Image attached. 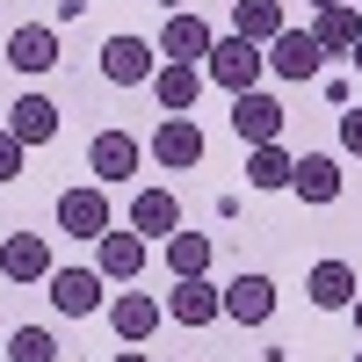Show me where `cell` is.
Returning <instances> with one entry per match:
<instances>
[{
	"mask_svg": "<svg viewBox=\"0 0 362 362\" xmlns=\"http://www.w3.org/2000/svg\"><path fill=\"white\" fill-rule=\"evenodd\" d=\"M203 73L218 80V87H232V95H247V87H254V80L268 73V51H261V44H247V37L232 29V37H218V44H210Z\"/></svg>",
	"mask_w": 362,
	"mask_h": 362,
	"instance_id": "1",
	"label": "cell"
},
{
	"mask_svg": "<svg viewBox=\"0 0 362 362\" xmlns=\"http://www.w3.org/2000/svg\"><path fill=\"white\" fill-rule=\"evenodd\" d=\"M109 276H102V268H51V305L58 312H66V319H87V312H102L109 305V290H102Z\"/></svg>",
	"mask_w": 362,
	"mask_h": 362,
	"instance_id": "2",
	"label": "cell"
},
{
	"mask_svg": "<svg viewBox=\"0 0 362 362\" xmlns=\"http://www.w3.org/2000/svg\"><path fill=\"white\" fill-rule=\"evenodd\" d=\"M87 167H95L102 189H116V181H131V174L145 167V145H138L131 131H95V145H87Z\"/></svg>",
	"mask_w": 362,
	"mask_h": 362,
	"instance_id": "3",
	"label": "cell"
},
{
	"mask_svg": "<svg viewBox=\"0 0 362 362\" xmlns=\"http://www.w3.org/2000/svg\"><path fill=\"white\" fill-rule=\"evenodd\" d=\"M167 174H189L196 160H203V131H196V116H160V131H153V145H145Z\"/></svg>",
	"mask_w": 362,
	"mask_h": 362,
	"instance_id": "4",
	"label": "cell"
},
{
	"mask_svg": "<svg viewBox=\"0 0 362 362\" xmlns=\"http://www.w3.org/2000/svg\"><path fill=\"white\" fill-rule=\"evenodd\" d=\"M116 218H109V189L95 181V189H66L58 196V232H73V239H102Z\"/></svg>",
	"mask_w": 362,
	"mask_h": 362,
	"instance_id": "5",
	"label": "cell"
},
{
	"mask_svg": "<svg viewBox=\"0 0 362 362\" xmlns=\"http://www.w3.org/2000/svg\"><path fill=\"white\" fill-rule=\"evenodd\" d=\"M167 319H174V326H210V319H225V290L210 283V276H181L174 297H167Z\"/></svg>",
	"mask_w": 362,
	"mask_h": 362,
	"instance_id": "6",
	"label": "cell"
},
{
	"mask_svg": "<svg viewBox=\"0 0 362 362\" xmlns=\"http://www.w3.org/2000/svg\"><path fill=\"white\" fill-rule=\"evenodd\" d=\"M0 276H8V283H51L44 232H8V239H0Z\"/></svg>",
	"mask_w": 362,
	"mask_h": 362,
	"instance_id": "7",
	"label": "cell"
},
{
	"mask_svg": "<svg viewBox=\"0 0 362 362\" xmlns=\"http://www.w3.org/2000/svg\"><path fill=\"white\" fill-rule=\"evenodd\" d=\"M319 66H326V44L312 29H283V37L268 44V73H283V80H312Z\"/></svg>",
	"mask_w": 362,
	"mask_h": 362,
	"instance_id": "8",
	"label": "cell"
},
{
	"mask_svg": "<svg viewBox=\"0 0 362 362\" xmlns=\"http://www.w3.org/2000/svg\"><path fill=\"white\" fill-rule=\"evenodd\" d=\"M210 44H218V37H210V22H203L196 8H174V15H167V29H160V51H167V58H181V66H203Z\"/></svg>",
	"mask_w": 362,
	"mask_h": 362,
	"instance_id": "9",
	"label": "cell"
},
{
	"mask_svg": "<svg viewBox=\"0 0 362 362\" xmlns=\"http://www.w3.org/2000/svg\"><path fill=\"white\" fill-rule=\"evenodd\" d=\"M225 319L232 326H268L276 319V283L268 276H232L225 283Z\"/></svg>",
	"mask_w": 362,
	"mask_h": 362,
	"instance_id": "10",
	"label": "cell"
},
{
	"mask_svg": "<svg viewBox=\"0 0 362 362\" xmlns=\"http://www.w3.org/2000/svg\"><path fill=\"white\" fill-rule=\"evenodd\" d=\"M0 51H8L15 73H51V66H58V29H51V22H22Z\"/></svg>",
	"mask_w": 362,
	"mask_h": 362,
	"instance_id": "11",
	"label": "cell"
},
{
	"mask_svg": "<svg viewBox=\"0 0 362 362\" xmlns=\"http://www.w3.org/2000/svg\"><path fill=\"white\" fill-rule=\"evenodd\" d=\"M232 131L247 138V145H276L283 138V102H268V95H232Z\"/></svg>",
	"mask_w": 362,
	"mask_h": 362,
	"instance_id": "12",
	"label": "cell"
},
{
	"mask_svg": "<svg viewBox=\"0 0 362 362\" xmlns=\"http://www.w3.org/2000/svg\"><path fill=\"white\" fill-rule=\"evenodd\" d=\"M160 66H153V44L145 37H109L102 44V80H116V87H138V80H153Z\"/></svg>",
	"mask_w": 362,
	"mask_h": 362,
	"instance_id": "13",
	"label": "cell"
},
{
	"mask_svg": "<svg viewBox=\"0 0 362 362\" xmlns=\"http://www.w3.org/2000/svg\"><path fill=\"white\" fill-rule=\"evenodd\" d=\"M203 66H181V58H167V66L153 73V95H160V109L167 116H196V95H203Z\"/></svg>",
	"mask_w": 362,
	"mask_h": 362,
	"instance_id": "14",
	"label": "cell"
},
{
	"mask_svg": "<svg viewBox=\"0 0 362 362\" xmlns=\"http://www.w3.org/2000/svg\"><path fill=\"white\" fill-rule=\"evenodd\" d=\"M167 319V305H153L145 290H124V297H109V326L124 334V348H138V341H153V326Z\"/></svg>",
	"mask_w": 362,
	"mask_h": 362,
	"instance_id": "15",
	"label": "cell"
},
{
	"mask_svg": "<svg viewBox=\"0 0 362 362\" xmlns=\"http://www.w3.org/2000/svg\"><path fill=\"white\" fill-rule=\"evenodd\" d=\"M131 232H145V239L181 232V203H174V189H138V196H131Z\"/></svg>",
	"mask_w": 362,
	"mask_h": 362,
	"instance_id": "16",
	"label": "cell"
},
{
	"mask_svg": "<svg viewBox=\"0 0 362 362\" xmlns=\"http://www.w3.org/2000/svg\"><path fill=\"white\" fill-rule=\"evenodd\" d=\"M95 247H102V276H109V283H138V268H145V232H116V225H109Z\"/></svg>",
	"mask_w": 362,
	"mask_h": 362,
	"instance_id": "17",
	"label": "cell"
},
{
	"mask_svg": "<svg viewBox=\"0 0 362 362\" xmlns=\"http://www.w3.org/2000/svg\"><path fill=\"white\" fill-rule=\"evenodd\" d=\"M8 131H15L22 145H51V138H58V102H51V95H22V102L8 109Z\"/></svg>",
	"mask_w": 362,
	"mask_h": 362,
	"instance_id": "18",
	"label": "cell"
},
{
	"mask_svg": "<svg viewBox=\"0 0 362 362\" xmlns=\"http://www.w3.org/2000/svg\"><path fill=\"white\" fill-rule=\"evenodd\" d=\"M305 290H312V305H319V312H348L362 283H355V268H348V261H319Z\"/></svg>",
	"mask_w": 362,
	"mask_h": 362,
	"instance_id": "19",
	"label": "cell"
},
{
	"mask_svg": "<svg viewBox=\"0 0 362 362\" xmlns=\"http://www.w3.org/2000/svg\"><path fill=\"white\" fill-rule=\"evenodd\" d=\"M232 29H239V37H247V44H276L283 37V0H232Z\"/></svg>",
	"mask_w": 362,
	"mask_h": 362,
	"instance_id": "20",
	"label": "cell"
},
{
	"mask_svg": "<svg viewBox=\"0 0 362 362\" xmlns=\"http://www.w3.org/2000/svg\"><path fill=\"white\" fill-rule=\"evenodd\" d=\"M312 37H319L326 51H355V44H362V15H355V0L319 8V15H312Z\"/></svg>",
	"mask_w": 362,
	"mask_h": 362,
	"instance_id": "21",
	"label": "cell"
},
{
	"mask_svg": "<svg viewBox=\"0 0 362 362\" xmlns=\"http://www.w3.org/2000/svg\"><path fill=\"white\" fill-rule=\"evenodd\" d=\"M290 189L305 196V203H334V196H341V167L326 160V153H305L297 174H290Z\"/></svg>",
	"mask_w": 362,
	"mask_h": 362,
	"instance_id": "22",
	"label": "cell"
},
{
	"mask_svg": "<svg viewBox=\"0 0 362 362\" xmlns=\"http://www.w3.org/2000/svg\"><path fill=\"white\" fill-rule=\"evenodd\" d=\"M167 268H174V283L181 276H210V239L203 232H167Z\"/></svg>",
	"mask_w": 362,
	"mask_h": 362,
	"instance_id": "23",
	"label": "cell"
},
{
	"mask_svg": "<svg viewBox=\"0 0 362 362\" xmlns=\"http://www.w3.org/2000/svg\"><path fill=\"white\" fill-rule=\"evenodd\" d=\"M290 174H297V160L283 153V145H254V160H247V189H290Z\"/></svg>",
	"mask_w": 362,
	"mask_h": 362,
	"instance_id": "24",
	"label": "cell"
},
{
	"mask_svg": "<svg viewBox=\"0 0 362 362\" xmlns=\"http://www.w3.org/2000/svg\"><path fill=\"white\" fill-rule=\"evenodd\" d=\"M15 362H58V341L44 334V326H15V341H8Z\"/></svg>",
	"mask_w": 362,
	"mask_h": 362,
	"instance_id": "25",
	"label": "cell"
},
{
	"mask_svg": "<svg viewBox=\"0 0 362 362\" xmlns=\"http://www.w3.org/2000/svg\"><path fill=\"white\" fill-rule=\"evenodd\" d=\"M22 153H29V145H22L15 131H0V189H8V181L22 174Z\"/></svg>",
	"mask_w": 362,
	"mask_h": 362,
	"instance_id": "26",
	"label": "cell"
},
{
	"mask_svg": "<svg viewBox=\"0 0 362 362\" xmlns=\"http://www.w3.org/2000/svg\"><path fill=\"white\" fill-rule=\"evenodd\" d=\"M341 145L362 160V109H348V116H341Z\"/></svg>",
	"mask_w": 362,
	"mask_h": 362,
	"instance_id": "27",
	"label": "cell"
},
{
	"mask_svg": "<svg viewBox=\"0 0 362 362\" xmlns=\"http://www.w3.org/2000/svg\"><path fill=\"white\" fill-rule=\"evenodd\" d=\"M348 312H355V334H362V290H355V305H348Z\"/></svg>",
	"mask_w": 362,
	"mask_h": 362,
	"instance_id": "28",
	"label": "cell"
},
{
	"mask_svg": "<svg viewBox=\"0 0 362 362\" xmlns=\"http://www.w3.org/2000/svg\"><path fill=\"white\" fill-rule=\"evenodd\" d=\"M116 362H145V355H138V348H131V355H116Z\"/></svg>",
	"mask_w": 362,
	"mask_h": 362,
	"instance_id": "29",
	"label": "cell"
},
{
	"mask_svg": "<svg viewBox=\"0 0 362 362\" xmlns=\"http://www.w3.org/2000/svg\"><path fill=\"white\" fill-rule=\"evenodd\" d=\"M160 8H189V0H160Z\"/></svg>",
	"mask_w": 362,
	"mask_h": 362,
	"instance_id": "30",
	"label": "cell"
},
{
	"mask_svg": "<svg viewBox=\"0 0 362 362\" xmlns=\"http://www.w3.org/2000/svg\"><path fill=\"white\" fill-rule=\"evenodd\" d=\"M348 58H355V66H362V44H355V51H348Z\"/></svg>",
	"mask_w": 362,
	"mask_h": 362,
	"instance_id": "31",
	"label": "cell"
},
{
	"mask_svg": "<svg viewBox=\"0 0 362 362\" xmlns=\"http://www.w3.org/2000/svg\"><path fill=\"white\" fill-rule=\"evenodd\" d=\"M312 8H334V0H312Z\"/></svg>",
	"mask_w": 362,
	"mask_h": 362,
	"instance_id": "32",
	"label": "cell"
},
{
	"mask_svg": "<svg viewBox=\"0 0 362 362\" xmlns=\"http://www.w3.org/2000/svg\"><path fill=\"white\" fill-rule=\"evenodd\" d=\"M355 362H362V348H355Z\"/></svg>",
	"mask_w": 362,
	"mask_h": 362,
	"instance_id": "33",
	"label": "cell"
},
{
	"mask_svg": "<svg viewBox=\"0 0 362 362\" xmlns=\"http://www.w3.org/2000/svg\"><path fill=\"white\" fill-rule=\"evenodd\" d=\"M0 44H8V37H0Z\"/></svg>",
	"mask_w": 362,
	"mask_h": 362,
	"instance_id": "34",
	"label": "cell"
}]
</instances>
